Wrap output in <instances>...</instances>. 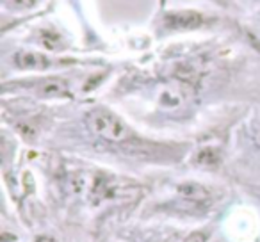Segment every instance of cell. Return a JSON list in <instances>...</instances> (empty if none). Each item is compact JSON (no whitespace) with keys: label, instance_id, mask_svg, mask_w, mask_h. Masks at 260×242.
I'll use <instances>...</instances> for the list:
<instances>
[{"label":"cell","instance_id":"6da1fadb","mask_svg":"<svg viewBox=\"0 0 260 242\" xmlns=\"http://www.w3.org/2000/svg\"><path fill=\"white\" fill-rule=\"evenodd\" d=\"M86 125L91 134L100 137L102 141L111 143V145L130 146L134 141H138L134 137L132 128L116 112L109 111L105 107L89 109L86 112Z\"/></svg>","mask_w":260,"mask_h":242},{"label":"cell","instance_id":"7a4b0ae2","mask_svg":"<svg viewBox=\"0 0 260 242\" xmlns=\"http://www.w3.org/2000/svg\"><path fill=\"white\" fill-rule=\"evenodd\" d=\"M194 94V86L189 77H173L157 86V107L170 114H177L192 103Z\"/></svg>","mask_w":260,"mask_h":242},{"label":"cell","instance_id":"3957f363","mask_svg":"<svg viewBox=\"0 0 260 242\" xmlns=\"http://www.w3.org/2000/svg\"><path fill=\"white\" fill-rule=\"evenodd\" d=\"M216 20L198 9H171L164 11L157 18V29L164 34L192 32V30L207 29Z\"/></svg>","mask_w":260,"mask_h":242},{"label":"cell","instance_id":"277c9868","mask_svg":"<svg viewBox=\"0 0 260 242\" xmlns=\"http://www.w3.org/2000/svg\"><path fill=\"white\" fill-rule=\"evenodd\" d=\"M73 61H66V59H54L48 54L43 52H34V50H18L13 54V66L22 72H45L54 66L70 64Z\"/></svg>","mask_w":260,"mask_h":242},{"label":"cell","instance_id":"5b68a950","mask_svg":"<svg viewBox=\"0 0 260 242\" xmlns=\"http://www.w3.org/2000/svg\"><path fill=\"white\" fill-rule=\"evenodd\" d=\"M177 192L185 203L192 206H200V209H205L214 201L212 189L198 184V182H182V184H178Z\"/></svg>","mask_w":260,"mask_h":242},{"label":"cell","instance_id":"8992f818","mask_svg":"<svg viewBox=\"0 0 260 242\" xmlns=\"http://www.w3.org/2000/svg\"><path fill=\"white\" fill-rule=\"evenodd\" d=\"M34 91L41 98H68L70 82L62 77H47L34 86Z\"/></svg>","mask_w":260,"mask_h":242},{"label":"cell","instance_id":"52a82bcc","mask_svg":"<svg viewBox=\"0 0 260 242\" xmlns=\"http://www.w3.org/2000/svg\"><path fill=\"white\" fill-rule=\"evenodd\" d=\"M38 43L48 52H61L64 50V40L54 29H40L38 30Z\"/></svg>","mask_w":260,"mask_h":242},{"label":"cell","instance_id":"ba28073f","mask_svg":"<svg viewBox=\"0 0 260 242\" xmlns=\"http://www.w3.org/2000/svg\"><path fill=\"white\" fill-rule=\"evenodd\" d=\"M2 9L9 13H27L38 6V0H0Z\"/></svg>","mask_w":260,"mask_h":242},{"label":"cell","instance_id":"9c48e42d","mask_svg":"<svg viewBox=\"0 0 260 242\" xmlns=\"http://www.w3.org/2000/svg\"><path fill=\"white\" fill-rule=\"evenodd\" d=\"M196 162L205 167H214L219 162V152L216 148H203L196 157Z\"/></svg>","mask_w":260,"mask_h":242},{"label":"cell","instance_id":"30bf717a","mask_svg":"<svg viewBox=\"0 0 260 242\" xmlns=\"http://www.w3.org/2000/svg\"><path fill=\"white\" fill-rule=\"evenodd\" d=\"M251 139L255 143V146L260 150V118H256V121L251 127Z\"/></svg>","mask_w":260,"mask_h":242},{"label":"cell","instance_id":"8fae6325","mask_svg":"<svg viewBox=\"0 0 260 242\" xmlns=\"http://www.w3.org/2000/svg\"><path fill=\"white\" fill-rule=\"evenodd\" d=\"M185 242H207V233H203V231H194V233H191L185 238Z\"/></svg>","mask_w":260,"mask_h":242},{"label":"cell","instance_id":"7c38bea8","mask_svg":"<svg viewBox=\"0 0 260 242\" xmlns=\"http://www.w3.org/2000/svg\"><path fill=\"white\" fill-rule=\"evenodd\" d=\"M36 242H57L54 237H48V235H41V237L36 238Z\"/></svg>","mask_w":260,"mask_h":242},{"label":"cell","instance_id":"4fadbf2b","mask_svg":"<svg viewBox=\"0 0 260 242\" xmlns=\"http://www.w3.org/2000/svg\"><path fill=\"white\" fill-rule=\"evenodd\" d=\"M255 4H256V8H258V11H260V0H255Z\"/></svg>","mask_w":260,"mask_h":242},{"label":"cell","instance_id":"5bb4252c","mask_svg":"<svg viewBox=\"0 0 260 242\" xmlns=\"http://www.w3.org/2000/svg\"><path fill=\"white\" fill-rule=\"evenodd\" d=\"M217 2H219V4H223V2H221V0H217Z\"/></svg>","mask_w":260,"mask_h":242}]
</instances>
